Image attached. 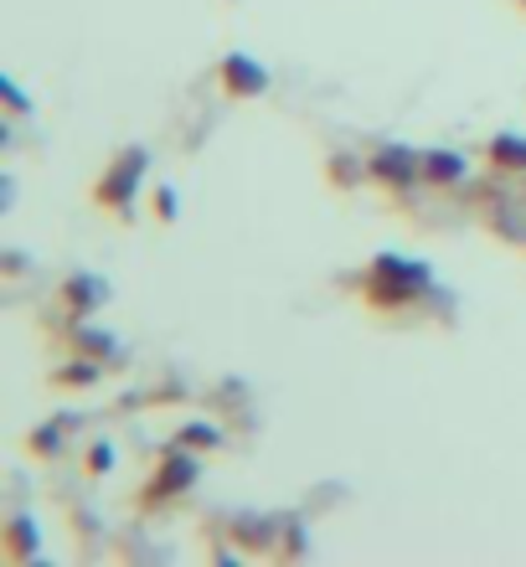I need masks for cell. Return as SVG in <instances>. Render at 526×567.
<instances>
[{"label": "cell", "mask_w": 526, "mask_h": 567, "mask_svg": "<svg viewBox=\"0 0 526 567\" xmlns=\"http://www.w3.org/2000/svg\"><path fill=\"white\" fill-rule=\"evenodd\" d=\"M31 522H11V557L16 563H21V557H27V547H31V532H27Z\"/></svg>", "instance_id": "30bf717a"}, {"label": "cell", "mask_w": 526, "mask_h": 567, "mask_svg": "<svg viewBox=\"0 0 526 567\" xmlns=\"http://www.w3.org/2000/svg\"><path fill=\"white\" fill-rule=\"evenodd\" d=\"M429 289V269L423 264H408V258H377L372 274H367V299L382 305V310H398L408 299H419Z\"/></svg>", "instance_id": "6da1fadb"}, {"label": "cell", "mask_w": 526, "mask_h": 567, "mask_svg": "<svg viewBox=\"0 0 526 567\" xmlns=\"http://www.w3.org/2000/svg\"><path fill=\"white\" fill-rule=\"evenodd\" d=\"M223 83H227V93H264L269 89V78H264V68H258L254 58H243V52H233V58L223 62Z\"/></svg>", "instance_id": "277c9868"}, {"label": "cell", "mask_w": 526, "mask_h": 567, "mask_svg": "<svg viewBox=\"0 0 526 567\" xmlns=\"http://www.w3.org/2000/svg\"><path fill=\"white\" fill-rule=\"evenodd\" d=\"M140 171H145V150H130L124 161L109 165V176L99 181V202L104 207H130V196L140 186Z\"/></svg>", "instance_id": "7a4b0ae2"}, {"label": "cell", "mask_w": 526, "mask_h": 567, "mask_svg": "<svg viewBox=\"0 0 526 567\" xmlns=\"http://www.w3.org/2000/svg\"><path fill=\"white\" fill-rule=\"evenodd\" d=\"M192 480H196V460H192V454H181V449H176V454H171V460L161 464V470H155V480H151V485H155V491H151V501H161V495H176V491H186Z\"/></svg>", "instance_id": "5b68a950"}, {"label": "cell", "mask_w": 526, "mask_h": 567, "mask_svg": "<svg viewBox=\"0 0 526 567\" xmlns=\"http://www.w3.org/2000/svg\"><path fill=\"white\" fill-rule=\"evenodd\" d=\"M367 171H372V181H388V186H413V176L423 171V155H413L403 145H388L367 161Z\"/></svg>", "instance_id": "3957f363"}, {"label": "cell", "mask_w": 526, "mask_h": 567, "mask_svg": "<svg viewBox=\"0 0 526 567\" xmlns=\"http://www.w3.org/2000/svg\"><path fill=\"white\" fill-rule=\"evenodd\" d=\"M181 444L186 449H217L223 444V433L212 429V423H192V429H181Z\"/></svg>", "instance_id": "ba28073f"}, {"label": "cell", "mask_w": 526, "mask_h": 567, "mask_svg": "<svg viewBox=\"0 0 526 567\" xmlns=\"http://www.w3.org/2000/svg\"><path fill=\"white\" fill-rule=\"evenodd\" d=\"M491 161L512 165V171H526V140L522 135H496L491 140Z\"/></svg>", "instance_id": "52a82bcc"}, {"label": "cell", "mask_w": 526, "mask_h": 567, "mask_svg": "<svg viewBox=\"0 0 526 567\" xmlns=\"http://www.w3.org/2000/svg\"><path fill=\"white\" fill-rule=\"evenodd\" d=\"M89 464H93V470H109V464H114V454H109V449L99 444V449H93V454H89Z\"/></svg>", "instance_id": "8fae6325"}, {"label": "cell", "mask_w": 526, "mask_h": 567, "mask_svg": "<svg viewBox=\"0 0 526 567\" xmlns=\"http://www.w3.org/2000/svg\"><path fill=\"white\" fill-rule=\"evenodd\" d=\"M68 299H73V305H83V310H93V305H99V299H104V284H93V279H83V284H68Z\"/></svg>", "instance_id": "9c48e42d"}, {"label": "cell", "mask_w": 526, "mask_h": 567, "mask_svg": "<svg viewBox=\"0 0 526 567\" xmlns=\"http://www.w3.org/2000/svg\"><path fill=\"white\" fill-rule=\"evenodd\" d=\"M423 176L429 181H460L465 176V161L450 155V150H429V155H423Z\"/></svg>", "instance_id": "8992f818"}]
</instances>
